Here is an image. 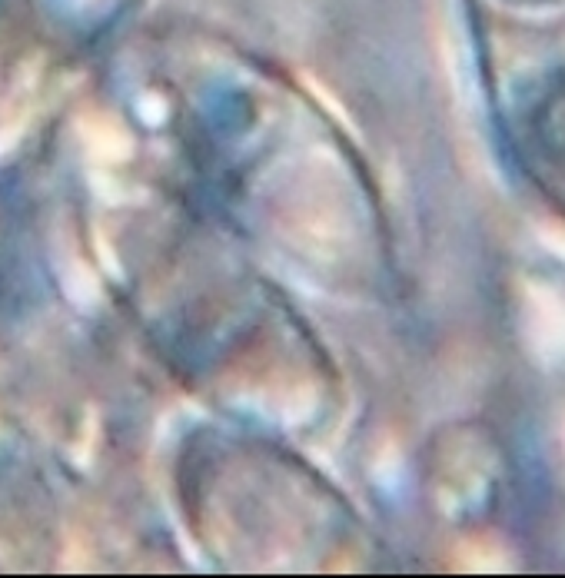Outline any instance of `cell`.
Wrapping results in <instances>:
<instances>
[{"instance_id": "cell-1", "label": "cell", "mask_w": 565, "mask_h": 578, "mask_svg": "<svg viewBox=\"0 0 565 578\" xmlns=\"http://www.w3.org/2000/svg\"><path fill=\"white\" fill-rule=\"evenodd\" d=\"M505 160L565 216V0H463Z\"/></svg>"}]
</instances>
